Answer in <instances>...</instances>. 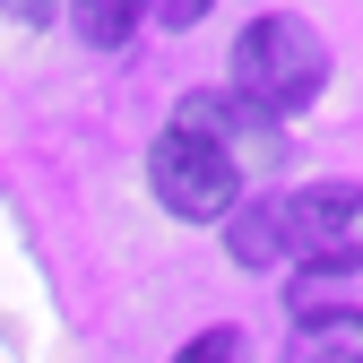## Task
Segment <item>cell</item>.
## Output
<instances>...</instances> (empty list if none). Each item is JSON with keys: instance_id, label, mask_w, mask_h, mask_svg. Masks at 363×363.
<instances>
[{"instance_id": "6da1fadb", "label": "cell", "mask_w": 363, "mask_h": 363, "mask_svg": "<svg viewBox=\"0 0 363 363\" xmlns=\"http://www.w3.org/2000/svg\"><path fill=\"white\" fill-rule=\"evenodd\" d=\"M320 86H329V43L303 18H251L234 35V86H225V96H242L251 113L286 121V113H303L320 96Z\"/></svg>"}, {"instance_id": "7a4b0ae2", "label": "cell", "mask_w": 363, "mask_h": 363, "mask_svg": "<svg viewBox=\"0 0 363 363\" xmlns=\"http://www.w3.org/2000/svg\"><path fill=\"white\" fill-rule=\"evenodd\" d=\"M286 259L303 268H363V182H311L286 191Z\"/></svg>"}, {"instance_id": "3957f363", "label": "cell", "mask_w": 363, "mask_h": 363, "mask_svg": "<svg viewBox=\"0 0 363 363\" xmlns=\"http://www.w3.org/2000/svg\"><path fill=\"white\" fill-rule=\"evenodd\" d=\"M147 182H156V199L182 216V225H225L234 216V199H242V173L225 164L216 147H199V139H156V156H147Z\"/></svg>"}, {"instance_id": "277c9868", "label": "cell", "mask_w": 363, "mask_h": 363, "mask_svg": "<svg viewBox=\"0 0 363 363\" xmlns=\"http://www.w3.org/2000/svg\"><path fill=\"white\" fill-rule=\"evenodd\" d=\"M173 139H199V147H216L225 164H277L286 156V139H277V121L268 113H251L242 96H225V86H208V96H182V113H173Z\"/></svg>"}, {"instance_id": "5b68a950", "label": "cell", "mask_w": 363, "mask_h": 363, "mask_svg": "<svg viewBox=\"0 0 363 363\" xmlns=\"http://www.w3.org/2000/svg\"><path fill=\"white\" fill-rule=\"evenodd\" d=\"M225 251H234V268H277L286 259V191L242 199L234 216H225Z\"/></svg>"}, {"instance_id": "8992f818", "label": "cell", "mask_w": 363, "mask_h": 363, "mask_svg": "<svg viewBox=\"0 0 363 363\" xmlns=\"http://www.w3.org/2000/svg\"><path fill=\"white\" fill-rule=\"evenodd\" d=\"M294 363H363V320L354 311H320V320L303 329Z\"/></svg>"}, {"instance_id": "52a82bcc", "label": "cell", "mask_w": 363, "mask_h": 363, "mask_svg": "<svg viewBox=\"0 0 363 363\" xmlns=\"http://www.w3.org/2000/svg\"><path fill=\"white\" fill-rule=\"evenodd\" d=\"M130 26H139V18H130L121 0H86V9H78V35H86V43H121Z\"/></svg>"}, {"instance_id": "ba28073f", "label": "cell", "mask_w": 363, "mask_h": 363, "mask_svg": "<svg viewBox=\"0 0 363 363\" xmlns=\"http://www.w3.org/2000/svg\"><path fill=\"white\" fill-rule=\"evenodd\" d=\"M173 363H242V329H199Z\"/></svg>"}]
</instances>
